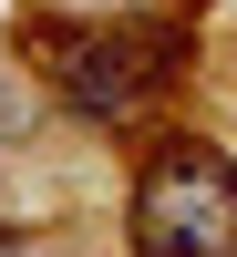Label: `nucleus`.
Listing matches in <instances>:
<instances>
[{"label":"nucleus","mask_w":237,"mask_h":257,"mask_svg":"<svg viewBox=\"0 0 237 257\" xmlns=\"http://www.w3.org/2000/svg\"><path fill=\"white\" fill-rule=\"evenodd\" d=\"M0 257H52V247H41V237H0Z\"/></svg>","instance_id":"3"},{"label":"nucleus","mask_w":237,"mask_h":257,"mask_svg":"<svg viewBox=\"0 0 237 257\" xmlns=\"http://www.w3.org/2000/svg\"><path fill=\"white\" fill-rule=\"evenodd\" d=\"M124 247L134 257H237V165L196 134H165L134 175Z\"/></svg>","instance_id":"1"},{"label":"nucleus","mask_w":237,"mask_h":257,"mask_svg":"<svg viewBox=\"0 0 237 257\" xmlns=\"http://www.w3.org/2000/svg\"><path fill=\"white\" fill-rule=\"evenodd\" d=\"M176 72H186V31H176V21H114V31H72V41H52V82H62V103H72V113H93V123L144 113Z\"/></svg>","instance_id":"2"}]
</instances>
